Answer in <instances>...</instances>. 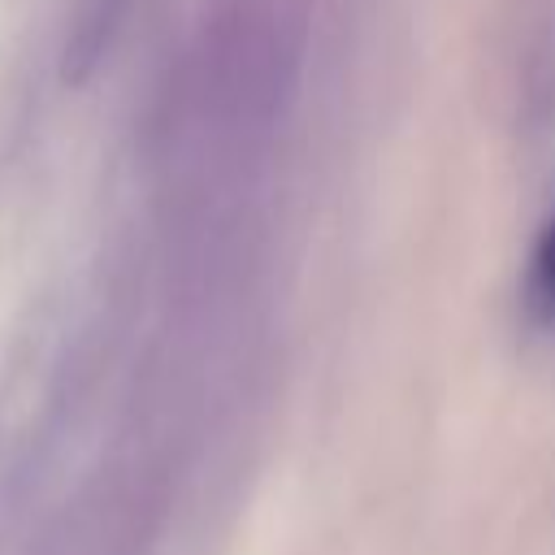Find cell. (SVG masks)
<instances>
[{
  "label": "cell",
  "mask_w": 555,
  "mask_h": 555,
  "mask_svg": "<svg viewBox=\"0 0 555 555\" xmlns=\"http://www.w3.org/2000/svg\"><path fill=\"white\" fill-rule=\"evenodd\" d=\"M538 286H542V295H546L551 308H555V221L546 225L542 247H538Z\"/></svg>",
  "instance_id": "6da1fadb"
}]
</instances>
